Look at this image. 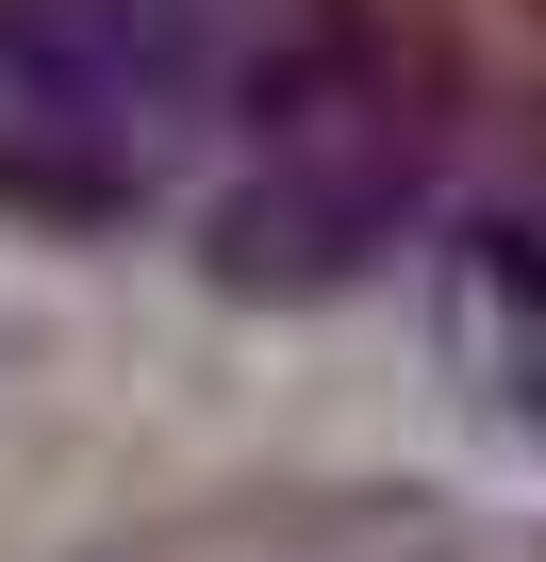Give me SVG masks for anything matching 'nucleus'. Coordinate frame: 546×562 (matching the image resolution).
<instances>
[{
  "label": "nucleus",
  "mask_w": 546,
  "mask_h": 562,
  "mask_svg": "<svg viewBox=\"0 0 546 562\" xmlns=\"http://www.w3.org/2000/svg\"><path fill=\"white\" fill-rule=\"evenodd\" d=\"M447 50L381 0H299L282 50H265L248 116H232V166L199 182V265L232 299H348L381 281L431 199H447Z\"/></svg>",
  "instance_id": "obj_1"
},
{
  "label": "nucleus",
  "mask_w": 546,
  "mask_h": 562,
  "mask_svg": "<svg viewBox=\"0 0 546 562\" xmlns=\"http://www.w3.org/2000/svg\"><path fill=\"white\" fill-rule=\"evenodd\" d=\"M299 0H0V215L116 248L199 215Z\"/></svg>",
  "instance_id": "obj_2"
},
{
  "label": "nucleus",
  "mask_w": 546,
  "mask_h": 562,
  "mask_svg": "<svg viewBox=\"0 0 546 562\" xmlns=\"http://www.w3.org/2000/svg\"><path fill=\"white\" fill-rule=\"evenodd\" d=\"M431 348H447L464 414L546 463V166L447 215V248H431Z\"/></svg>",
  "instance_id": "obj_3"
}]
</instances>
